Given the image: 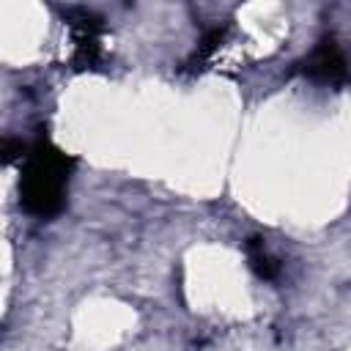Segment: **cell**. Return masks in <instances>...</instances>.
<instances>
[{
  "instance_id": "obj_1",
  "label": "cell",
  "mask_w": 351,
  "mask_h": 351,
  "mask_svg": "<svg viewBox=\"0 0 351 351\" xmlns=\"http://www.w3.org/2000/svg\"><path fill=\"white\" fill-rule=\"evenodd\" d=\"M74 165V156L60 151L52 140L38 137L36 143H30L19 170V206L38 219L58 217L66 206Z\"/></svg>"
},
{
  "instance_id": "obj_2",
  "label": "cell",
  "mask_w": 351,
  "mask_h": 351,
  "mask_svg": "<svg viewBox=\"0 0 351 351\" xmlns=\"http://www.w3.org/2000/svg\"><path fill=\"white\" fill-rule=\"evenodd\" d=\"M293 71L318 85H332V88H340L351 80L348 60H346L340 44L335 41V36H324L302 60L293 63Z\"/></svg>"
},
{
  "instance_id": "obj_3",
  "label": "cell",
  "mask_w": 351,
  "mask_h": 351,
  "mask_svg": "<svg viewBox=\"0 0 351 351\" xmlns=\"http://www.w3.org/2000/svg\"><path fill=\"white\" fill-rule=\"evenodd\" d=\"M66 19L74 30V63H80V69L93 66L101 49V19L88 8H69Z\"/></svg>"
},
{
  "instance_id": "obj_4",
  "label": "cell",
  "mask_w": 351,
  "mask_h": 351,
  "mask_svg": "<svg viewBox=\"0 0 351 351\" xmlns=\"http://www.w3.org/2000/svg\"><path fill=\"white\" fill-rule=\"evenodd\" d=\"M244 250H247V261H250V269L261 277V280H266V282H271V280H277L280 277V261L277 258H271L269 252H266V247H263V239L261 236H250L247 239V244H244Z\"/></svg>"
}]
</instances>
